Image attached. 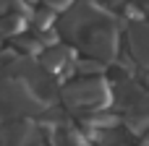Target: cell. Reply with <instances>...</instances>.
<instances>
[{
	"instance_id": "cell-3",
	"label": "cell",
	"mask_w": 149,
	"mask_h": 146,
	"mask_svg": "<svg viewBox=\"0 0 149 146\" xmlns=\"http://www.w3.org/2000/svg\"><path fill=\"white\" fill-rule=\"evenodd\" d=\"M37 131L31 123H10L0 128V146H34Z\"/></svg>"
},
{
	"instance_id": "cell-6",
	"label": "cell",
	"mask_w": 149,
	"mask_h": 146,
	"mask_svg": "<svg viewBox=\"0 0 149 146\" xmlns=\"http://www.w3.org/2000/svg\"><path fill=\"white\" fill-rule=\"evenodd\" d=\"M128 110H131V112H128V125H131V131H136V133L147 131L149 128V94H141Z\"/></svg>"
},
{
	"instance_id": "cell-1",
	"label": "cell",
	"mask_w": 149,
	"mask_h": 146,
	"mask_svg": "<svg viewBox=\"0 0 149 146\" xmlns=\"http://www.w3.org/2000/svg\"><path fill=\"white\" fill-rule=\"evenodd\" d=\"M42 104L45 102L34 94V89L29 86L24 73H21V78H3L0 81V120L39 112Z\"/></svg>"
},
{
	"instance_id": "cell-8",
	"label": "cell",
	"mask_w": 149,
	"mask_h": 146,
	"mask_svg": "<svg viewBox=\"0 0 149 146\" xmlns=\"http://www.w3.org/2000/svg\"><path fill=\"white\" fill-rule=\"evenodd\" d=\"M45 3H47L50 8H68V3H71V0H45Z\"/></svg>"
},
{
	"instance_id": "cell-2",
	"label": "cell",
	"mask_w": 149,
	"mask_h": 146,
	"mask_svg": "<svg viewBox=\"0 0 149 146\" xmlns=\"http://www.w3.org/2000/svg\"><path fill=\"white\" fill-rule=\"evenodd\" d=\"M63 102L71 110H102L110 102V89L102 78H84L79 84H71L68 89H63Z\"/></svg>"
},
{
	"instance_id": "cell-4",
	"label": "cell",
	"mask_w": 149,
	"mask_h": 146,
	"mask_svg": "<svg viewBox=\"0 0 149 146\" xmlns=\"http://www.w3.org/2000/svg\"><path fill=\"white\" fill-rule=\"evenodd\" d=\"M89 52L97 55L100 60H113L115 57V34L107 31V29H97L92 37H89Z\"/></svg>"
},
{
	"instance_id": "cell-7",
	"label": "cell",
	"mask_w": 149,
	"mask_h": 146,
	"mask_svg": "<svg viewBox=\"0 0 149 146\" xmlns=\"http://www.w3.org/2000/svg\"><path fill=\"white\" fill-rule=\"evenodd\" d=\"M52 146H86V144H84V138H81L76 131H71V128H58V131L52 133Z\"/></svg>"
},
{
	"instance_id": "cell-5",
	"label": "cell",
	"mask_w": 149,
	"mask_h": 146,
	"mask_svg": "<svg viewBox=\"0 0 149 146\" xmlns=\"http://www.w3.org/2000/svg\"><path fill=\"white\" fill-rule=\"evenodd\" d=\"M128 42H131V52L139 63L149 65V26L139 24L128 31Z\"/></svg>"
}]
</instances>
